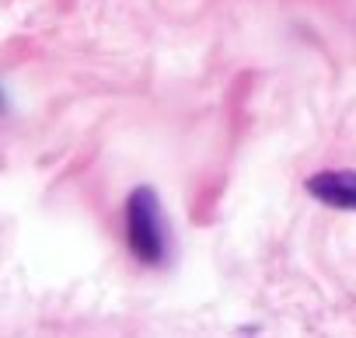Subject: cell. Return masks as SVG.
Instances as JSON below:
<instances>
[{
	"instance_id": "1",
	"label": "cell",
	"mask_w": 356,
	"mask_h": 338,
	"mask_svg": "<svg viewBox=\"0 0 356 338\" xmlns=\"http://www.w3.org/2000/svg\"><path fill=\"white\" fill-rule=\"evenodd\" d=\"M126 237L140 262L157 265L164 262V220L154 189H133L126 203Z\"/></svg>"
},
{
	"instance_id": "2",
	"label": "cell",
	"mask_w": 356,
	"mask_h": 338,
	"mask_svg": "<svg viewBox=\"0 0 356 338\" xmlns=\"http://www.w3.org/2000/svg\"><path fill=\"white\" fill-rule=\"evenodd\" d=\"M307 192L335 210H356V171H318L307 178Z\"/></svg>"
},
{
	"instance_id": "3",
	"label": "cell",
	"mask_w": 356,
	"mask_h": 338,
	"mask_svg": "<svg viewBox=\"0 0 356 338\" xmlns=\"http://www.w3.org/2000/svg\"><path fill=\"white\" fill-rule=\"evenodd\" d=\"M0 108H4V101H0Z\"/></svg>"
}]
</instances>
